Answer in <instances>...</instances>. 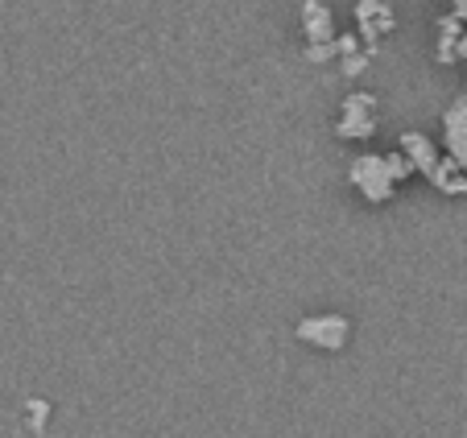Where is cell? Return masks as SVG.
Instances as JSON below:
<instances>
[{
  "instance_id": "cell-1",
  "label": "cell",
  "mask_w": 467,
  "mask_h": 438,
  "mask_svg": "<svg viewBox=\"0 0 467 438\" xmlns=\"http://www.w3.org/2000/svg\"><path fill=\"white\" fill-rule=\"evenodd\" d=\"M348 174H352L356 191H360L368 203H389V199H393V191H397L393 170H389V162L377 158V153H364V158H356Z\"/></svg>"
},
{
  "instance_id": "cell-2",
  "label": "cell",
  "mask_w": 467,
  "mask_h": 438,
  "mask_svg": "<svg viewBox=\"0 0 467 438\" xmlns=\"http://www.w3.org/2000/svg\"><path fill=\"white\" fill-rule=\"evenodd\" d=\"M298 339L310 343V348H323V351H339L348 348V335H352V323H348L344 315H310L302 318L298 327Z\"/></svg>"
},
{
  "instance_id": "cell-3",
  "label": "cell",
  "mask_w": 467,
  "mask_h": 438,
  "mask_svg": "<svg viewBox=\"0 0 467 438\" xmlns=\"http://www.w3.org/2000/svg\"><path fill=\"white\" fill-rule=\"evenodd\" d=\"M356 26H360L368 54H377L380 34H389V29L397 26V17H393V9H389L385 0H360V5H356Z\"/></svg>"
},
{
  "instance_id": "cell-4",
  "label": "cell",
  "mask_w": 467,
  "mask_h": 438,
  "mask_svg": "<svg viewBox=\"0 0 467 438\" xmlns=\"http://www.w3.org/2000/svg\"><path fill=\"white\" fill-rule=\"evenodd\" d=\"M442 137H447V153L467 170V96H459L442 116Z\"/></svg>"
},
{
  "instance_id": "cell-5",
  "label": "cell",
  "mask_w": 467,
  "mask_h": 438,
  "mask_svg": "<svg viewBox=\"0 0 467 438\" xmlns=\"http://www.w3.org/2000/svg\"><path fill=\"white\" fill-rule=\"evenodd\" d=\"M302 34H306V42H336V17L323 0L302 5Z\"/></svg>"
},
{
  "instance_id": "cell-6",
  "label": "cell",
  "mask_w": 467,
  "mask_h": 438,
  "mask_svg": "<svg viewBox=\"0 0 467 438\" xmlns=\"http://www.w3.org/2000/svg\"><path fill=\"white\" fill-rule=\"evenodd\" d=\"M397 145H401V150L410 153V162H414L418 166V174H426L431 178L434 174V166H439V153H434V145H431V137H422V132H406V137L397 141Z\"/></svg>"
},
{
  "instance_id": "cell-7",
  "label": "cell",
  "mask_w": 467,
  "mask_h": 438,
  "mask_svg": "<svg viewBox=\"0 0 467 438\" xmlns=\"http://www.w3.org/2000/svg\"><path fill=\"white\" fill-rule=\"evenodd\" d=\"M431 182L439 186L442 194H467V170L459 166V162H455V158H451V153H447V158H442L439 166H434Z\"/></svg>"
},
{
  "instance_id": "cell-8",
  "label": "cell",
  "mask_w": 467,
  "mask_h": 438,
  "mask_svg": "<svg viewBox=\"0 0 467 438\" xmlns=\"http://www.w3.org/2000/svg\"><path fill=\"white\" fill-rule=\"evenodd\" d=\"M372 132H377L372 112H344L336 124V137H344V141H368Z\"/></svg>"
},
{
  "instance_id": "cell-9",
  "label": "cell",
  "mask_w": 467,
  "mask_h": 438,
  "mask_svg": "<svg viewBox=\"0 0 467 438\" xmlns=\"http://www.w3.org/2000/svg\"><path fill=\"white\" fill-rule=\"evenodd\" d=\"M385 162H389V170H393V178H397V182H401V178H410V174H414V162H410V153L406 150H401V145H397V150L393 153H385Z\"/></svg>"
},
{
  "instance_id": "cell-10",
  "label": "cell",
  "mask_w": 467,
  "mask_h": 438,
  "mask_svg": "<svg viewBox=\"0 0 467 438\" xmlns=\"http://www.w3.org/2000/svg\"><path fill=\"white\" fill-rule=\"evenodd\" d=\"M372 108H377V96H368V91H352L339 112H372Z\"/></svg>"
},
{
  "instance_id": "cell-11",
  "label": "cell",
  "mask_w": 467,
  "mask_h": 438,
  "mask_svg": "<svg viewBox=\"0 0 467 438\" xmlns=\"http://www.w3.org/2000/svg\"><path fill=\"white\" fill-rule=\"evenodd\" d=\"M368 58H372V54H368V50H356V54H344V75H348V79H352V75H360V70H364V67H368Z\"/></svg>"
},
{
  "instance_id": "cell-12",
  "label": "cell",
  "mask_w": 467,
  "mask_h": 438,
  "mask_svg": "<svg viewBox=\"0 0 467 438\" xmlns=\"http://www.w3.org/2000/svg\"><path fill=\"white\" fill-rule=\"evenodd\" d=\"M46 418H50V405H46V402H29V422H34V430H42Z\"/></svg>"
},
{
  "instance_id": "cell-13",
  "label": "cell",
  "mask_w": 467,
  "mask_h": 438,
  "mask_svg": "<svg viewBox=\"0 0 467 438\" xmlns=\"http://www.w3.org/2000/svg\"><path fill=\"white\" fill-rule=\"evenodd\" d=\"M356 50H360V42H356L352 34H336V54L339 58H344V54H356Z\"/></svg>"
},
{
  "instance_id": "cell-14",
  "label": "cell",
  "mask_w": 467,
  "mask_h": 438,
  "mask_svg": "<svg viewBox=\"0 0 467 438\" xmlns=\"http://www.w3.org/2000/svg\"><path fill=\"white\" fill-rule=\"evenodd\" d=\"M451 5H455V13H459V21H463V26H467V0H451Z\"/></svg>"
},
{
  "instance_id": "cell-15",
  "label": "cell",
  "mask_w": 467,
  "mask_h": 438,
  "mask_svg": "<svg viewBox=\"0 0 467 438\" xmlns=\"http://www.w3.org/2000/svg\"><path fill=\"white\" fill-rule=\"evenodd\" d=\"M455 50H459V58H467V29L459 34V42H455Z\"/></svg>"
}]
</instances>
